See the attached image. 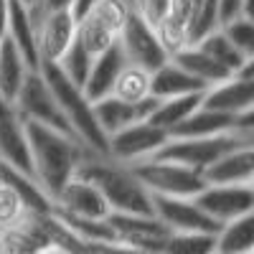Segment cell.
<instances>
[{"instance_id": "33", "label": "cell", "mask_w": 254, "mask_h": 254, "mask_svg": "<svg viewBox=\"0 0 254 254\" xmlns=\"http://www.w3.org/2000/svg\"><path fill=\"white\" fill-rule=\"evenodd\" d=\"M94 59L97 56H92L87 49H84L81 41L74 38V44L64 51V56L56 64H59V69L76 84V87H84V81H87V76H89V69H92Z\"/></svg>"}, {"instance_id": "29", "label": "cell", "mask_w": 254, "mask_h": 254, "mask_svg": "<svg viewBox=\"0 0 254 254\" xmlns=\"http://www.w3.org/2000/svg\"><path fill=\"white\" fill-rule=\"evenodd\" d=\"M193 46H198L203 54H208L214 61H219L221 66H226L231 74H237V71H239V66L244 64V54H242V51H239V49H237V46L226 38V33H224L221 28L206 33L201 41H196Z\"/></svg>"}, {"instance_id": "38", "label": "cell", "mask_w": 254, "mask_h": 254, "mask_svg": "<svg viewBox=\"0 0 254 254\" xmlns=\"http://www.w3.org/2000/svg\"><path fill=\"white\" fill-rule=\"evenodd\" d=\"M81 254H135V252L120 242H84Z\"/></svg>"}, {"instance_id": "18", "label": "cell", "mask_w": 254, "mask_h": 254, "mask_svg": "<svg viewBox=\"0 0 254 254\" xmlns=\"http://www.w3.org/2000/svg\"><path fill=\"white\" fill-rule=\"evenodd\" d=\"M125 64L127 61H125V54H122L120 44L110 46L107 51H102L94 59L92 69H89V76H87V81H84V87H81L84 94H87L92 102L112 94V87H115V81H117Z\"/></svg>"}, {"instance_id": "4", "label": "cell", "mask_w": 254, "mask_h": 254, "mask_svg": "<svg viewBox=\"0 0 254 254\" xmlns=\"http://www.w3.org/2000/svg\"><path fill=\"white\" fill-rule=\"evenodd\" d=\"M242 145H254V135L239 130V127H231L226 132L208 135V137H171L153 158L173 160V163L196 168V171L203 173L224 153L234 150V147H242Z\"/></svg>"}, {"instance_id": "36", "label": "cell", "mask_w": 254, "mask_h": 254, "mask_svg": "<svg viewBox=\"0 0 254 254\" xmlns=\"http://www.w3.org/2000/svg\"><path fill=\"white\" fill-rule=\"evenodd\" d=\"M168 5H171V0H142V3H137L135 8L145 15L147 23L158 26L160 20L168 15Z\"/></svg>"}, {"instance_id": "10", "label": "cell", "mask_w": 254, "mask_h": 254, "mask_svg": "<svg viewBox=\"0 0 254 254\" xmlns=\"http://www.w3.org/2000/svg\"><path fill=\"white\" fill-rule=\"evenodd\" d=\"M171 140L168 130L153 125V122H135L125 130L115 132L110 137V158L112 160H120L125 165H132V163H140L145 158H153L160 147Z\"/></svg>"}, {"instance_id": "50", "label": "cell", "mask_w": 254, "mask_h": 254, "mask_svg": "<svg viewBox=\"0 0 254 254\" xmlns=\"http://www.w3.org/2000/svg\"><path fill=\"white\" fill-rule=\"evenodd\" d=\"M216 254H221V252H216Z\"/></svg>"}, {"instance_id": "1", "label": "cell", "mask_w": 254, "mask_h": 254, "mask_svg": "<svg viewBox=\"0 0 254 254\" xmlns=\"http://www.w3.org/2000/svg\"><path fill=\"white\" fill-rule=\"evenodd\" d=\"M26 132H28L36 181L54 201L59 196V190L74 178L79 160L94 150L33 120H26Z\"/></svg>"}, {"instance_id": "28", "label": "cell", "mask_w": 254, "mask_h": 254, "mask_svg": "<svg viewBox=\"0 0 254 254\" xmlns=\"http://www.w3.org/2000/svg\"><path fill=\"white\" fill-rule=\"evenodd\" d=\"M54 216L81 242H117V234L107 219H84V216L69 214V211H61L56 206H54Z\"/></svg>"}, {"instance_id": "37", "label": "cell", "mask_w": 254, "mask_h": 254, "mask_svg": "<svg viewBox=\"0 0 254 254\" xmlns=\"http://www.w3.org/2000/svg\"><path fill=\"white\" fill-rule=\"evenodd\" d=\"M190 15H193V0H171V5H168V15L173 23L178 26H190Z\"/></svg>"}, {"instance_id": "21", "label": "cell", "mask_w": 254, "mask_h": 254, "mask_svg": "<svg viewBox=\"0 0 254 254\" xmlns=\"http://www.w3.org/2000/svg\"><path fill=\"white\" fill-rule=\"evenodd\" d=\"M234 122H237L234 115L198 107L196 112H190L181 125L173 127L171 137H208V135H219V132L231 130V127H234Z\"/></svg>"}, {"instance_id": "35", "label": "cell", "mask_w": 254, "mask_h": 254, "mask_svg": "<svg viewBox=\"0 0 254 254\" xmlns=\"http://www.w3.org/2000/svg\"><path fill=\"white\" fill-rule=\"evenodd\" d=\"M23 214H26V203L20 201V196L8 183L0 181V229L18 221Z\"/></svg>"}, {"instance_id": "52", "label": "cell", "mask_w": 254, "mask_h": 254, "mask_svg": "<svg viewBox=\"0 0 254 254\" xmlns=\"http://www.w3.org/2000/svg\"><path fill=\"white\" fill-rule=\"evenodd\" d=\"M252 254H254V252H252Z\"/></svg>"}, {"instance_id": "19", "label": "cell", "mask_w": 254, "mask_h": 254, "mask_svg": "<svg viewBox=\"0 0 254 254\" xmlns=\"http://www.w3.org/2000/svg\"><path fill=\"white\" fill-rule=\"evenodd\" d=\"M8 38L15 44V49L23 56L26 66L31 71H38L41 59H38V41H36V28L28 15V8L20 0H10L8 5Z\"/></svg>"}, {"instance_id": "8", "label": "cell", "mask_w": 254, "mask_h": 254, "mask_svg": "<svg viewBox=\"0 0 254 254\" xmlns=\"http://www.w3.org/2000/svg\"><path fill=\"white\" fill-rule=\"evenodd\" d=\"M107 221L115 229L117 242L137 252H163L168 237L173 234L155 214H122V211H112Z\"/></svg>"}, {"instance_id": "43", "label": "cell", "mask_w": 254, "mask_h": 254, "mask_svg": "<svg viewBox=\"0 0 254 254\" xmlns=\"http://www.w3.org/2000/svg\"><path fill=\"white\" fill-rule=\"evenodd\" d=\"M237 76H242V79H249V81H254V56H247V59H244V64L239 66Z\"/></svg>"}, {"instance_id": "32", "label": "cell", "mask_w": 254, "mask_h": 254, "mask_svg": "<svg viewBox=\"0 0 254 254\" xmlns=\"http://www.w3.org/2000/svg\"><path fill=\"white\" fill-rule=\"evenodd\" d=\"M76 38L81 41L84 49H87L92 56H99L102 51H107L110 46L117 44V33L110 31V28L104 26L102 20H97L92 13H87V15H81V18H79Z\"/></svg>"}, {"instance_id": "6", "label": "cell", "mask_w": 254, "mask_h": 254, "mask_svg": "<svg viewBox=\"0 0 254 254\" xmlns=\"http://www.w3.org/2000/svg\"><path fill=\"white\" fill-rule=\"evenodd\" d=\"M13 104L18 107V112H20V117H23V120L41 122V125L51 127V130H56V132H61V135H66V137L81 142L79 135L74 132V127L69 125L66 115L61 112L59 99L54 97L49 81L44 79V74H41V71H28L23 87H20V92H18V97L13 99ZM81 145H84V142H81ZM87 147H89V145H87Z\"/></svg>"}, {"instance_id": "26", "label": "cell", "mask_w": 254, "mask_h": 254, "mask_svg": "<svg viewBox=\"0 0 254 254\" xmlns=\"http://www.w3.org/2000/svg\"><path fill=\"white\" fill-rule=\"evenodd\" d=\"M216 252L221 254H252L254 252V211L237 216L216 231Z\"/></svg>"}, {"instance_id": "27", "label": "cell", "mask_w": 254, "mask_h": 254, "mask_svg": "<svg viewBox=\"0 0 254 254\" xmlns=\"http://www.w3.org/2000/svg\"><path fill=\"white\" fill-rule=\"evenodd\" d=\"M203 102V92H196V94H181V97H171V99H160L158 110L150 115V120L158 127H163V130H168V135H171V130L176 125H181L190 112H196L201 107Z\"/></svg>"}, {"instance_id": "24", "label": "cell", "mask_w": 254, "mask_h": 254, "mask_svg": "<svg viewBox=\"0 0 254 254\" xmlns=\"http://www.w3.org/2000/svg\"><path fill=\"white\" fill-rule=\"evenodd\" d=\"M28 66L23 56H20V51L15 49V44L5 36L3 41H0V97L13 102L20 92V87H23V81L28 76Z\"/></svg>"}, {"instance_id": "34", "label": "cell", "mask_w": 254, "mask_h": 254, "mask_svg": "<svg viewBox=\"0 0 254 254\" xmlns=\"http://www.w3.org/2000/svg\"><path fill=\"white\" fill-rule=\"evenodd\" d=\"M221 31L226 33V38L231 41V44L244 54V59L254 56V20H249L244 15H237V18H231L229 23H224Z\"/></svg>"}, {"instance_id": "44", "label": "cell", "mask_w": 254, "mask_h": 254, "mask_svg": "<svg viewBox=\"0 0 254 254\" xmlns=\"http://www.w3.org/2000/svg\"><path fill=\"white\" fill-rule=\"evenodd\" d=\"M97 3V0H74V5H71V10H74V15H76V20L84 15V13H87L92 5Z\"/></svg>"}, {"instance_id": "23", "label": "cell", "mask_w": 254, "mask_h": 254, "mask_svg": "<svg viewBox=\"0 0 254 254\" xmlns=\"http://www.w3.org/2000/svg\"><path fill=\"white\" fill-rule=\"evenodd\" d=\"M178 66H183L188 74H193L198 81H203L206 87H214V84H221V81H226L229 76H234L226 66H221L219 61H214L208 54H203L198 46H186V49H181L178 54H173L171 56Z\"/></svg>"}, {"instance_id": "25", "label": "cell", "mask_w": 254, "mask_h": 254, "mask_svg": "<svg viewBox=\"0 0 254 254\" xmlns=\"http://www.w3.org/2000/svg\"><path fill=\"white\" fill-rule=\"evenodd\" d=\"M94 104V117L102 127V132L112 137L115 132L125 130V127H130L135 122H140L137 117V107L132 102H125V99H117L115 94H107V97H102Z\"/></svg>"}, {"instance_id": "17", "label": "cell", "mask_w": 254, "mask_h": 254, "mask_svg": "<svg viewBox=\"0 0 254 254\" xmlns=\"http://www.w3.org/2000/svg\"><path fill=\"white\" fill-rule=\"evenodd\" d=\"M203 178L208 186L252 183V178H254V145H242V147H234V150L224 153L219 160H214L203 171Z\"/></svg>"}, {"instance_id": "49", "label": "cell", "mask_w": 254, "mask_h": 254, "mask_svg": "<svg viewBox=\"0 0 254 254\" xmlns=\"http://www.w3.org/2000/svg\"><path fill=\"white\" fill-rule=\"evenodd\" d=\"M252 186H254V178H252Z\"/></svg>"}, {"instance_id": "42", "label": "cell", "mask_w": 254, "mask_h": 254, "mask_svg": "<svg viewBox=\"0 0 254 254\" xmlns=\"http://www.w3.org/2000/svg\"><path fill=\"white\" fill-rule=\"evenodd\" d=\"M8 5L10 0H0V41L8 36Z\"/></svg>"}, {"instance_id": "48", "label": "cell", "mask_w": 254, "mask_h": 254, "mask_svg": "<svg viewBox=\"0 0 254 254\" xmlns=\"http://www.w3.org/2000/svg\"><path fill=\"white\" fill-rule=\"evenodd\" d=\"M137 3H142V0H135V5H137Z\"/></svg>"}, {"instance_id": "39", "label": "cell", "mask_w": 254, "mask_h": 254, "mask_svg": "<svg viewBox=\"0 0 254 254\" xmlns=\"http://www.w3.org/2000/svg\"><path fill=\"white\" fill-rule=\"evenodd\" d=\"M219 15H221V26L229 23L231 18L242 15V0H219Z\"/></svg>"}, {"instance_id": "40", "label": "cell", "mask_w": 254, "mask_h": 254, "mask_svg": "<svg viewBox=\"0 0 254 254\" xmlns=\"http://www.w3.org/2000/svg\"><path fill=\"white\" fill-rule=\"evenodd\" d=\"M234 127H239V130H244V132L254 135V104H252V107H249L247 112L237 115V122H234Z\"/></svg>"}, {"instance_id": "14", "label": "cell", "mask_w": 254, "mask_h": 254, "mask_svg": "<svg viewBox=\"0 0 254 254\" xmlns=\"http://www.w3.org/2000/svg\"><path fill=\"white\" fill-rule=\"evenodd\" d=\"M76 26L79 20L74 15V10H54L46 13L44 23L38 26L36 31V41H38V59L41 61H51L56 64L64 51H66L74 38H76Z\"/></svg>"}, {"instance_id": "7", "label": "cell", "mask_w": 254, "mask_h": 254, "mask_svg": "<svg viewBox=\"0 0 254 254\" xmlns=\"http://www.w3.org/2000/svg\"><path fill=\"white\" fill-rule=\"evenodd\" d=\"M117 44H120L127 64L142 66L145 71H150V74L155 69H160L163 64L171 59V56H168V51L163 49V44H160L155 26L147 23L145 15L137 8L127 10V18H125V26L120 31Z\"/></svg>"}, {"instance_id": "13", "label": "cell", "mask_w": 254, "mask_h": 254, "mask_svg": "<svg viewBox=\"0 0 254 254\" xmlns=\"http://www.w3.org/2000/svg\"><path fill=\"white\" fill-rule=\"evenodd\" d=\"M153 214L171 231H208L216 234L221 224H216L196 198H176V196H153Z\"/></svg>"}, {"instance_id": "2", "label": "cell", "mask_w": 254, "mask_h": 254, "mask_svg": "<svg viewBox=\"0 0 254 254\" xmlns=\"http://www.w3.org/2000/svg\"><path fill=\"white\" fill-rule=\"evenodd\" d=\"M76 178L89 181L112 211L122 214H153V193L147 190L137 176L130 171V165L112 160L110 155L89 153L84 155L74 171Z\"/></svg>"}, {"instance_id": "46", "label": "cell", "mask_w": 254, "mask_h": 254, "mask_svg": "<svg viewBox=\"0 0 254 254\" xmlns=\"http://www.w3.org/2000/svg\"><path fill=\"white\" fill-rule=\"evenodd\" d=\"M41 254H69V252H64V249H56V247H54V249H46V252H41Z\"/></svg>"}, {"instance_id": "51", "label": "cell", "mask_w": 254, "mask_h": 254, "mask_svg": "<svg viewBox=\"0 0 254 254\" xmlns=\"http://www.w3.org/2000/svg\"><path fill=\"white\" fill-rule=\"evenodd\" d=\"M0 254H3V252H0Z\"/></svg>"}, {"instance_id": "22", "label": "cell", "mask_w": 254, "mask_h": 254, "mask_svg": "<svg viewBox=\"0 0 254 254\" xmlns=\"http://www.w3.org/2000/svg\"><path fill=\"white\" fill-rule=\"evenodd\" d=\"M0 181L8 183L20 196V201L26 203V211H36V214H49V211H54V201L49 198V193L41 188V183L36 178L15 171V168H10L5 163H0Z\"/></svg>"}, {"instance_id": "30", "label": "cell", "mask_w": 254, "mask_h": 254, "mask_svg": "<svg viewBox=\"0 0 254 254\" xmlns=\"http://www.w3.org/2000/svg\"><path fill=\"white\" fill-rule=\"evenodd\" d=\"M112 94L117 99H125V102H140L150 94V71H145L142 66H135V64H125L115 87H112Z\"/></svg>"}, {"instance_id": "47", "label": "cell", "mask_w": 254, "mask_h": 254, "mask_svg": "<svg viewBox=\"0 0 254 254\" xmlns=\"http://www.w3.org/2000/svg\"><path fill=\"white\" fill-rule=\"evenodd\" d=\"M20 3H23L26 8H31V5H38V3H41V0H20Z\"/></svg>"}, {"instance_id": "9", "label": "cell", "mask_w": 254, "mask_h": 254, "mask_svg": "<svg viewBox=\"0 0 254 254\" xmlns=\"http://www.w3.org/2000/svg\"><path fill=\"white\" fill-rule=\"evenodd\" d=\"M0 163H5L15 171L36 178L31 145L26 132V120L20 117L13 102L0 97Z\"/></svg>"}, {"instance_id": "16", "label": "cell", "mask_w": 254, "mask_h": 254, "mask_svg": "<svg viewBox=\"0 0 254 254\" xmlns=\"http://www.w3.org/2000/svg\"><path fill=\"white\" fill-rule=\"evenodd\" d=\"M254 104V81L242 79V76H229L221 84H214L203 92V102L201 107L206 110H216V112H226V115H242Z\"/></svg>"}, {"instance_id": "15", "label": "cell", "mask_w": 254, "mask_h": 254, "mask_svg": "<svg viewBox=\"0 0 254 254\" xmlns=\"http://www.w3.org/2000/svg\"><path fill=\"white\" fill-rule=\"evenodd\" d=\"M54 206L69 214L84 216V219H107L112 214L110 203L104 201V196L84 178H71L66 186L59 190V196L54 198Z\"/></svg>"}, {"instance_id": "20", "label": "cell", "mask_w": 254, "mask_h": 254, "mask_svg": "<svg viewBox=\"0 0 254 254\" xmlns=\"http://www.w3.org/2000/svg\"><path fill=\"white\" fill-rule=\"evenodd\" d=\"M206 89L208 87L203 81H198L193 74H188L183 66H178L173 59H168L160 69H155L150 74V94H155L158 99L196 94V92H206Z\"/></svg>"}, {"instance_id": "5", "label": "cell", "mask_w": 254, "mask_h": 254, "mask_svg": "<svg viewBox=\"0 0 254 254\" xmlns=\"http://www.w3.org/2000/svg\"><path fill=\"white\" fill-rule=\"evenodd\" d=\"M130 171L153 196L196 198L208 186L203 173L196 171V168H188L173 160H160V158H145L140 163H132Z\"/></svg>"}, {"instance_id": "31", "label": "cell", "mask_w": 254, "mask_h": 254, "mask_svg": "<svg viewBox=\"0 0 254 254\" xmlns=\"http://www.w3.org/2000/svg\"><path fill=\"white\" fill-rule=\"evenodd\" d=\"M160 254H216V234H208V231H173Z\"/></svg>"}, {"instance_id": "11", "label": "cell", "mask_w": 254, "mask_h": 254, "mask_svg": "<svg viewBox=\"0 0 254 254\" xmlns=\"http://www.w3.org/2000/svg\"><path fill=\"white\" fill-rule=\"evenodd\" d=\"M196 203L214 219L216 224H226L237 216L254 211V186L252 183H221L206 186L196 196Z\"/></svg>"}, {"instance_id": "41", "label": "cell", "mask_w": 254, "mask_h": 254, "mask_svg": "<svg viewBox=\"0 0 254 254\" xmlns=\"http://www.w3.org/2000/svg\"><path fill=\"white\" fill-rule=\"evenodd\" d=\"M46 13H54V10H69L74 5V0H41Z\"/></svg>"}, {"instance_id": "3", "label": "cell", "mask_w": 254, "mask_h": 254, "mask_svg": "<svg viewBox=\"0 0 254 254\" xmlns=\"http://www.w3.org/2000/svg\"><path fill=\"white\" fill-rule=\"evenodd\" d=\"M38 71L44 74V79L49 81L54 97L59 99L61 112L66 115V120L74 127V132L79 135V140L84 145H89L94 153L107 155L110 153V137L102 132V127H99V122L94 117V104H92V99L87 94H84V89L76 87V84L59 69V64L41 61Z\"/></svg>"}, {"instance_id": "12", "label": "cell", "mask_w": 254, "mask_h": 254, "mask_svg": "<svg viewBox=\"0 0 254 254\" xmlns=\"http://www.w3.org/2000/svg\"><path fill=\"white\" fill-rule=\"evenodd\" d=\"M54 249L46 231V214L26 211L18 221L0 229V252L3 254H41Z\"/></svg>"}, {"instance_id": "45", "label": "cell", "mask_w": 254, "mask_h": 254, "mask_svg": "<svg viewBox=\"0 0 254 254\" xmlns=\"http://www.w3.org/2000/svg\"><path fill=\"white\" fill-rule=\"evenodd\" d=\"M242 15L254 20V0H242Z\"/></svg>"}]
</instances>
